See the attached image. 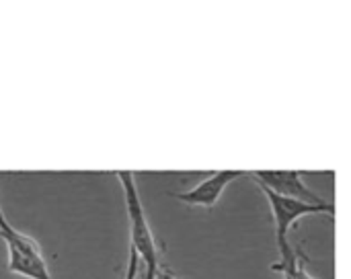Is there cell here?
Returning a JSON list of instances; mask_svg holds the SVG:
<instances>
[{"label": "cell", "mask_w": 351, "mask_h": 279, "mask_svg": "<svg viewBox=\"0 0 351 279\" xmlns=\"http://www.w3.org/2000/svg\"><path fill=\"white\" fill-rule=\"evenodd\" d=\"M117 179L121 183L123 189V197H125V212H128V220H130V241H132V249L138 253L140 263H144L146 274L144 279H156L160 271V261H158V247L154 241V234L150 230L138 187H136V175L132 171H119Z\"/></svg>", "instance_id": "1"}, {"label": "cell", "mask_w": 351, "mask_h": 279, "mask_svg": "<svg viewBox=\"0 0 351 279\" xmlns=\"http://www.w3.org/2000/svg\"><path fill=\"white\" fill-rule=\"evenodd\" d=\"M261 191L265 193L269 206H271V214H274V224H276V245L280 251V261L278 263H286L290 261L296 251L290 247L288 243V232L292 228V224L304 216H313V214H325L329 218L335 216V204L333 202H325V204H306L300 199H292V197H284L278 195L274 191H269L267 187H261Z\"/></svg>", "instance_id": "2"}, {"label": "cell", "mask_w": 351, "mask_h": 279, "mask_svg": "<svg viewBox=\"0 0 351 279\" xmlns=\"http://www.w3.org/2000/svg\"><path fill=\"white\" fill-rule=\"evenodd\" d=\"M0 239L4 241L6 251H8V271L10 274H16V276H23L27 279H53L43 255H41L39 245L31 236L8 226V228L0 230Z\"/></svg>", "instance_id": "3"}, {"label": "cell", "mask_w": 351, "mask_h": 279, "mask_svg": "<svg viewBox=\"0 0 351 279\" xmlns=\"http://www.w3.org/2000/svg\"><path fill=\"white\" fill-rule=\"evenodd\" d=\"M251 177H255L259 187H267L269 191L284 195V197L300 199V202L315 204V206L327 202L306 187L298 171H253Z\"/></svg>", "instance_id": "4"}, {"label": "cell", "mask_w": 351, "mask_h": 279, "mask_svg": "<svg viewBox=\"0 0 351 279\" xmlns=\"http://www.w3.org/2000/svg\"><path fill=\"white\" fill-rule=\"evenodd\" d=\"M247 175H251V173H247V171H216L214 175H210L206 181H202L193 189L183 191V193H173V197L181 204H187V206L212 210L218 204V199L222 197L224 189L232 181L247 177Z\"/></svg>", "instance_id": "5"}, {"label": "cell", "mask_w": 351, "mask_h": 279, "mask_svg": "<svg viewBox=\"0 0 351 279\" xmlns=\"http://www.w3.org/2000/svg\"><path fill=\"white\" fill-rule=\"evenodd\" d=\"M271 269L274 271H280L284 276V279H315L308 274V269H306V265H304V261H302V257H300L298 251H296V255L290 261L276 263Z\"/></svg>", "instance_id": "6"}, {"label": "cell", "mask_w": 351, "mask_h": 279, "mask_svg": "<svg viewBox=\"0 0 351 279\" xmlns=\"http://www.w3.org/2000/svg\"><path fill=\"white\" fill-rule=\"evenodd\" d=\"M138 269H140V257H138V253L130 247V257H128V271H125V279H140V276H138Z\"/></svg>", "instance_id": "7"}, {"label": "cell", "mask_w": 351, "mask_h": 279, "mask_svg": "<svg viewBox=\"0 0 351 279\" xmlns=\"http://www.w3.org/2000/svg\"><path fill=\"white\" fill-rule=\"evenodd\" d=\"M10 224H8V220H6V216H4V212H2V208H0V230H4V228H8Z\"/></svg>", "instance_id": "8"}, {"label": "cell", "mask_w": 351, "mask_h": 279, "mask_svg": "<svg viewBox=\"0 0 351 279\" xmlns=\"http://www.w3.org/2000/svg\"><path fill=\"white\" fill-rule=\"evenodd\" d=\"M158 279H177L171 271H167V269H160L158 271Z\"/></svg>", "instance_id": "9"}, {"label": "cell", "mask_w": 351, "mask_h": 279, "mask_svg": "<svg viewBox=\"0 0 351 279\" xmlns=\"http://www.w3.org/2000/svg\"><path fill=\"white\" fill-rule=\"evenodd\" d=\"M156 279H158V278H156Z\"/></svg>", "instance_id": "10"}]
</instances>
